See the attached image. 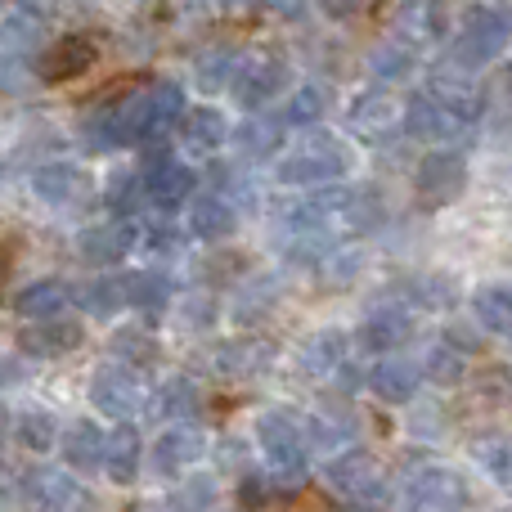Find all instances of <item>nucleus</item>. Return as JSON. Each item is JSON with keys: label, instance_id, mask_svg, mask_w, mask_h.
<instances>
[{"label": "nucleus", "instance_id": "de8ad7c7", "mask_svg": "<svg viewBox=\"0 0 512 512\" xmlns=\"http://www.w3.org/2000/svg\"><path fill=\"white\" fill-rule=\"evenodd\" d=\"M0 90L5 95H23V90H32V68H27L23 54H0Z\"/></svg>", "mask_w": 512, "mask_h": 512}, {"label": "nucleus", "instance_id": "052dcab7", "mask_svg": "<svg viewBox=\"0 0 512 512\" xmlns=\"http://www.w3.org/2000/svg\"><path fill=\"white\" fill-rule=\"evenodd\" d=\"M5 5H9V0H0V9H5Z\"/></svg>", "mask_w": 512, "mask_h": 512}, {"label": "nucleus", "instance_id": "8fccbe9b", "mask_svg": "<svg viewBox=\"0 0 512 512\" xmlns=\"http://www.w3.org/2000/svg\"><path fill=\"white\" fill-rule=\"evenodd\" d=\"M369 68L378 72V77H405V72H409V50H400V45H387V50L369 54Z\"/></svg>", "mask_w": 512, "mask_h": 512}, {"label": "nucleus", "instance_id": "412c9836", "mask_svg": "<svg viewBox=\"0 0 512 512\" xmlns=\"http://www.w3.org/2000/svg\"><path fill=\"white\" fill-rule=\"evenodd\" d=\"M189 234L203 243L234 234V203L225 194H198L194 207H189Z\"/></svg>", "mask_w": 512, "mask_h": 512}, {"label": "nucleus", "instance_id": "79ce46f5", "mask_svg": "<svg viewBox=\"0 0 512 512\" xmlns=\"http://www.w3.org/2000/svg\"><path fill=\"white\" fill-rule=\"evenodd\" d=\"M108 351H113L117 360H126V364H153L158 346H153V337L140 333V328H122V333H113Z\"/></svg>", "mask_w": 512, "mask_h": 512}, {"label": "nucleus", "instance_id": "423d86ee", "mask_svg": "<svg viewBox=\"0 0 512 512\" xmlns=\"http://www.w3.org/2000/svg\"><path fill=\"white\" fill-rule=\"evenodd\" d=\"M414 189L423 207H445L454 198H463V189H468V162H463V153H450V149L427 153L414 171Z\"/></svg>", "mask_w": 512, "mask_h": 512}, {"label": "nucleus", "instance_id": "393cba45", "mask_svg": "<svg viewBox=\"0 0 512 512\" xmlns=\"http://www.w3.org/2000/svg\"><path fill=\"white\" fill-rule=\"evenodd\" d=\"M418 378H423V373H418L414 364H405V360H378V364H373V373H369V387L378 391L382 400H391V405H405V400H414Z\"/></svg>", "mask_w": 512, "mask_h": 512}, {"label": "nucleus", "instance_id": "f3484780", "mask_svg": "<svg viewBox=\"0 0 512 512\" xmlns=\"http://www.w3.org/2000/svg\"><path fill=\"white\" fill-rule=\"evenodd\" d=\"M445 0H405L396 14V32L405 41L423 45V41H441L445 27H450V14H445Z\"/></svg>", "mask_w": 512, "mask_h": 512}, {"label": "nucleus", "instance_id": "1a4fd4ad", "mask_svg": "<svg viewBox=\"0 0 512 512\" xmlns=\"http://www.w3.org/2000/svg\"><path fill=\"white\" fill-rule=\"evenodd\" d=\"M405 499L414 508H468L472 504L463 477L454 468H441V463L414 468V477H409V486H405Z\"/></svg>", "mask_w": 512, "mask_h": 512}, {"label": "nucleus", "instance_id": "c756f323", "mask_svg": "<svg viewBox=\"0 0 512 512\" xmlns=\"http://www.w3.org/2000/svg\"><path fill=\"white\" fill-rule=\"evenodd\" d=\"M63 306H68V288H63L59 279H36V283H27V288L14 297V310H18L23 319L59 315Z\"/></svg>", "mask_w": 512, "mask_h": 512}, {"label": "nucleus", "instance_id": "c9c22d12", "mask_svg": "<svg viewBox=\"0 0 512 512\" xmlns=\"http://www.w3.org/2000/svg\"><path fill=\"white\" fill-rule=\"evenodd\" d=\"M122 306H126V279H117V274L95 279V283H86V288H81V310H90L95 319L117 315Z\"/></svg>", "mask_w": 512, "mask_h": 512}, {"label": "nucleus", "instance_id": "cd10ccee", "mask_svg": "<svg viewBox=\"0 0 512 512\" xmlns=\"http://www.w3.org/2000/svg\"><path fill=\"white\" fill-rule=\"evenodd\" d=\"M454 68H459V63H454ZM463 72H468V68H459L454 77H450V72H436V77H432V95L445 99V104H450L463 122H477V117H481V90L472 86Z\"/></svg>", "mask_w": 512, "mask_h": 512}, {"label": "nucleus", "instance_id": "58836bf2", "mask_svg": "<svg viewBox=\"0 0 512 512\" xmlns=\"http://www.w3.org/2000/svg\"><path fill=\"white\" fill-rule=\"evenodd\" d=\"M149 99H153V131L167 135L185 117V90L176 81H158V86H149Z\"/></svg>", "mask_w": 512, "mask_h": 512}, {"label": "nucleus", "instance_id": "0eeeda50", "mask_svg": "<svg viewBox=\"0 0 512 512\" xmlns=\"http://www.w3.org/2000/svg\"><path fill=\"white\" fill-rule=\"evenodd\" d=\"M324 481L346 504H360V508L382 504V468L373 463V454H364V450H346L342 459H333L324 468Z\"/></svg>", "mask_w": 512, "mask_h": 512}, {"label": "nucleus", "instance_id": "f257e3e1", "mask_svg": "<svg viewBox=\"0 0 512 512\" xmlns=\"http://www.w3.org/2000/svg\"><path fill=\"white\" fill-rule=\"evenodd\" d=\"M351 149H346L337 135H310L306 144H297V149L288 153V158H279V167H274V176H279V185H333V180H342L346 171H351Z\"/></svg>", "mask_w": 512, "mask_h": 512}, {"label": "nucleus", "instance_id": "603ef678", "mask_svg": "<svg viewBox=\"0 0 512 512\" xmlns=\"http://www.w3.org/2000/svg\"><path fill=\"white\" fill-rule=\"evenodd\" d=\"M252 5L274 9V14H283V18H301V14H306V0H252Z\"/></svg>", "mask_w": 512, "mask_h": 512}, {"label": "nucleus", "instance_id": "a18cd8bd", "mask_svg": "<svg viewBox=\"0 0 512 512\" xmlns=\"http://www.w3.org/2000/svg\"><path fill=\"white\" fill-rule=\"evenodd\" d=\"M319 279L328 283V288H337V283H351L355 274H360V261H364V252L360 248H346V252H324L319 256Z\"/></svg>", "mask_w": 512, "mask_h": 512}, {"label": "nucleus", "instance_id": "a211bd4d", "mask_svg": "<svg viewBox=\"0 0 512 512\" xmlns=\"http://www.w3.org/2000/svg\"><path fill=\"white\" fill-rule=\"evenodd\" d=\"M270 360H274V342H265V337H239V342H225L216 351V373L221 378H256V373H265Z\"/></svg>", "mask_w": 512, "mask_h": 512}, {"label": "nucleus", "instance_id": "ea45409f", "mask_svg": "<svg viewBox=\"0 0 512 512\" xmlns=\"http://www.w3.org/2000/svg\"><path fill=\"white\" fill-rule=\"evenodd\" d=\"M14 441L27 445V450H36V454L54 450V414H45V409H27V414H18Z\"/></svg>", "mask_w": 512, "mask_h": 512}, {"label": "nucleus", "instance_id": "aec40b11", "mask_svg": "<svg viewBox=\"0 0 512 512\" xmlns=\"http://www.w3.org/2000/svg\"><path fill=\"white\" fill-rule=\"evenodd\" d=\"M409 333H414V315H409V306H378L369 319H364L360 342L373 346V351H391V346L409 342Z\"/></svg>", "mask_w": 512, "mask_h": 512}, {"label": "nucleus", "instance_id": "9b49d317", "mask_svg": "<svg viewBox=\"0 0 512 512\" xmlns=\"http://www.w3.org/2000/svg\"><path fill=\"white\" fill-rule=\"evenodd\" d=\"M463 126H468V122H463V117L454 113L445 99H436L432 90H423V95L405 99V131L414 135V140L441 144V140H450V135H459Z\"/></svg>", "mask_w": 512, "mask_h": 512}, {"label": "nucleus", "instance_id": "5701e85b", "mask_svg": "<svg viewBox=\"0 0 512 512\" xmlns=\"http://www.w3.org/2000/svg\"><path fill=\"white\" fill-rule=\"evenodd\" d=\"M27 495L36 499L41 508H77V504H90L86 490L68 477V472H54V468H36L27 477Z\"/></svg>", "mask_w": 512, "mask_h": 512}, {"label": "nucleus", "instance_id": "6e6d98bb", "mask_svg": "<svg viewBox=\"0 0 512 512\" xmlns=\"http://www.w3.org/2000/svg\"><path fill=\"white\" fill-rule=\"evenodd\" d=\"M27 9H36V14H54V5H59V0H23Z\"/></svg>", "mask_w": 512, "mask_h": 512}, {"label": "nucleus", "instance_id": "f704fd0d", "mask_svg": "<svg viewBox=\"0 0 512 512\" xmlns=\"http://www.w3.org/2000/svg\"><path fill=\"white\" fill-rule=\"evenodd\" d=\"M153 405H158L162 418H176V423H185V418L198 414V387L176 373V378H167L158 387V400H153Z\"/></svg>", "mask_w": 512, "mask_h": 512}, {"label": "nucleus", "instance_id": "4be33fe9", "mask_svg": "<svg viewBox=\"0 0 512 512\" xmlns=\"http://www.w3.org/2000/svg\"><path fill=\"white\" fill-rule=\"evenodd\" d=\"M140 459H144V441H140V432L122 418V427L104 441V463H99V468L126 486V481H135V472H140Z\"/></svg>", "mask_w": 512, "mask_h": 512}, {"label": "nucleus", "instance_id": "9d476101", "mask_svg": "<svg viewBox=\"0 0 512 512\" xmlns=\"http://www.w3.org/2000/svg\"><path fill=\"white\" fill-rule=\"evenodd\" d=\"M32 189L45 207H77L90 198L95 180H90V171L77 167V162H45V167H36Z\"/></svg>", "mask_w": 512, "mask_h": 512}, {"label": "nucleus", "instance_id": "dca6fc26", "mask_svg": "<svg viewBox=\"0 0 512 512\" xmlns=\"http://www.w3.org/2000/svg\"><path fill=\"white\" fill-rule=\"evenodd\" d=\"M95 59H99L95 41H90V36H81V32H72V36H63V41H54V50H45L41 77L45 81H72V77H81V72H86Z\"/></svg>", "mask_w": 512, "mask_h": 512}, {"label": "nucleus", "instance_id": "c03bdc74", "mask_svg": "<svg viewBox=\"0 0 512 512\" xmlns=\"http://www.w3.org/2000/svg\"><path fill=\"white\" fill-rule=\"evenodd\" d=\"M140 198H144V180L140 176H126V171H117V176L108 180V194H104L108 212L131 216L135 207H140Z\"/></svg>", "mask_w": 512, "mask_h": 512}, {"label": "nucleus", "instance_id": "2eb2a0df", "mask_svg": "<svg viewBox=\"0 0 512 512\" xmlns=\"http://www.w3.org/2000/svg\"><path fill=\"white\" fill-rule=\"evenodd\" d=\"M135 248V225L131 221H108V225H90L77 239V252L90 265H117L126 252Z\"/></svg>", "mask_w": 512, "mask_h": 512}, {"label": "nucleus", "instance_id": "09e8293b", "mask_svg": "<svg viewBox=\"0 0 512 512\" xmlns=\"http://www.w3.org/2000/svg\"><path fill=\"white\" fill-rule=\"evenodd\" d=\"M171 504H176V508H212L216 504V486L207 477H194L185 490H176V495H171Z\"/></svg>", "mask_w": 512, "mask_h": 512}, {"label": "nucleus", "instance_id": "bb28decb", "mask_svg": "<svg viewBox=\"0 0 512 512\" xmlns=\"http://www.w3.org/2000/svg\"><path fill=\"white\" fill-rule=\"evenodd\" d=\"M185 144L194 153H216L225 140H230V122H225L221 108H194V113H185Z\"/></svg>", "mask_w": 512, "mask_h": 512}, {"label": "nucleus", "instance_id": "f8f14e48", "mask_svg": "<svg viewBox=\"0 0 512 512\" xmlns=\"http://www.w3.org/2000/svg\"><path fill=\"white\" fill-rule=\"evenodd\" d=\"M90 405L104 409L108 418H131L144 409V387L140 378L131 373V364L126 369H99L95 382H90Z\"/></svg>", "mask_w": 512, "mask_h": 512}, {"label": "nucleus", "instance_id": "72a5a7b5", "mask_svg": "<svg viewBox=\"0 0 512 512\" xmlns=\"http://www.w3.org/2000/svg\"><path fill=\"white\" fill-rule=\"evenodd\" d=\"M472 310H477L481 328L499 337H512V288H481L472 297Z\"/></svg>", "mask_w": 512, "mask_h": 512}, {"label": "nucleus", "instance_id": "bf43d9fd", "mask_svg": "<svg viewBox=\"0 0 512 512\" xmlns=\"http://www.w3.org/2000/svg\"><path fill=\"white\" fill-rule=\"evenodd\" d=\"M221 5H234V0H221Z\"/></svg>", "mask_w": 512, "mask_h": 512}, {"label": "nucleus", "instance_id": "c85d7f7f", "mask_svg": "<svg viewBox=\"0 0 512 512\" xmlns=\"http://www.w3.org/2000/svg\"><path fill=\"white\" fill-rule=\"evenodd\" d=\"M351 369L346 364V337L342 333H319L315 342L301 351V373H310V378H328V373H342Z\"/></svg>", "mask_w": 512, "mask_h": 512}, {"label": "nucleus", "instance_id": "3c124183", "mask_svg": "<svg viewBox=\"0 0 512 512\" xmlns=\"http://www.w3.org/2000/svg\"><path fill=\"white\" fill-rule=\"evenodd\" d=\"M239 499H243L248 508H256V504H274V499H279V490L270 486V477H256V472H252V477H243V481H239Z\"/></svg>", "mask_w": 512, "mask_h": 512}, {"label": "nucleus", "instance_id": "473e14b6", "mask_svg": "<svg viewBox=\"0 0 512 512\" xmlns=\"http://www.w3.org/2000/svg\"><path fill=\"white\" fill-rule=\"evenodd\" d=\"M0 41H5V50H14V54L41 50V41H45V14H36V9L9 14L5 27H0Z\"/></svg>", "mask_w": 512, "mask_h": 512}, {"label": "nucleus", "instance_id": "49530a36", "mask_svg": "<svg viewBox=\"0 0 512 512\" xmlns=\"http://www.w3.org/2000/svg\"><path fill=\"white\" fill-rule=\"evenodd\" d=\"M405 292H409V301H414V306H450V301H454V283L441 279V274H423V279H409Z\"/></svg>", "mask_w": 512, "mask_h": 512}, {"label": "nucleus", "instance_id": "a878e982", "mask_svg": "<svg viewBox=\"0 0 512 512\" xmlns=\"http://www.w3.org/2000/svg\"><path fill=\"white\" fill-rule=\"evenodd\" d=\"M234 144H239V153L252 162L274 158V153L283 149V117L279 122H274V117H248V122L234 131Z\"/></svg>", "mask_w": 512, "mask_h": 512}, {"label": "nucleus", "instance_id": "e433bc0d", "mask_svg": "<svg viewBox=\"0 0 512 512\" xmlns=\"http://www.w3.org/2000/svg\"><path fill=\"white\" fill-rule=\"evenodd\" d=\"M234 63H239V50L230 45H212V50L198 54V86L203 90H230Z\"/></svg>", "mask_w": 512, "mask_h": 512}, {"label": "nucleus", "instance_id": "4c0bfd02", "mask_svg": "<svg viewBox=\"0 0 512 512\" xmlns=\"http://www.w3.org/2000/svg\"><path fill=\"white\" fill-rule=\"evenodd\" d=\"M477 463L499 481V486H512V436H481L472 445Z\"/></svg>", "mask_w": 512, "mask_h": 512}, {"label": "nucleus", "instance_id": "7c9ffc66", "mask_svg": "<svg viewBox=\"0 0 512 512\" xmlns=\"http://www.w3.org/2000/svg\"><path fill=\"white\" fill-rule=\"evenodd\" d=\"M171 301V279L162 270H140L126 274V306L149 310V315H162V306Z\"/></svg>", "mask_w": 512, "mask_h": 512}, {"label": "nucleus", "instance_id": "6ab92c4d", "mask_svg": "<svg viewBox=\"0 0 512 512\" xmlns=\"http://www.w3.org/2000/svg\"><path fill=\"white\" fill-rule=\"evenodd\" d=\"M203 459V436L194 432V427H171V432L158 436V445H153V468L162 472V477H176V472H185L189 463Z\"/></svg>", "mask_w": 512, "mask_h": 512}, {"label": "nucleus", "instance_id": "39448f33", "mask_svg": "<svg viewBox=\"0 0 512 512\" xmlns=\"http://www.w3.org/2000/svg\"><path fill=\"white\" fill-rule=\"evenodd\" d=\"M346 131L355 140L387 144L396 131H405V99L396 90H364L351 108H346Z\"/></svg>", "mask_w": 512, "mask_h": 512}, {"label": "nucleus", "instance_id": "5fc2aeb1", "mask_svg": "<svg viewBox=\"0 0 512 512\" xmlns=\"http://www.w3.org/2000/svg\"><path fill=\"white\" fill-rule=\"evenodd\" d=\"M9 382H18V364L9 355H0V387H9Z\"/></svg>", "mask_w": 512, "mask_h": 512}, {"label": "nucleus", "instance_id": "2f4dec72", "mask_svg": "<svg viewBox=\"0 0 512 512\" xmlns=\"http://www.w3.org/2000/svg\"><path fill=\"white\" fill-rule=\"evenodd\" d=\"M355 418L346 414V409H319L315 418L306 423V436L315 445H328V450H342V445H351L355 441Z\"/></svg>", "mask_w": 512, "mask_h": 512}, {"label": "nucleus", "instance_id": "a19ab883", "mask_svg": "<svg viewBox=\"0 0 512 512\" xmlns=\"http://www.w3.org/2000/svg\"><path fill=\"white\" fill-rule=\"evenodd\" d=\"M423 373L432 382H441V387H459L463 382V373H468V364H463V351L459 346H436L432 355H427V364H423Z\"/></svg>", "mask_w": 512, "mask_h": 512}, {"label": "nucleus", "instance_id": "13d9d810", "mask_svg": "<svg viewBox=\"0 0 512 512\" xmlns=\"http://www.w3.org/2000/svg\"><path fill=\"white\" fill-rule=\"evenodd\" d=\"M508 86H512V63H508Z\"/></svg>", "mask_w": 512, "mask_h": 512}, {"label": "nucleus", "instance_id": "4d7b16f0", "mask_svg": "<svg viewBox=\"0 0 512 512\" xmlns=\"http://www.w3.org/2000/svg\"><path fill=\"white\" fill-rule=\"evenodd\" d=\"M5 270H9V252L0 248V279H5Z\"/></svg>", "mask_w": 512, "mask_h": 512}, {"label": "nucleus", "instance_id": "7ed1b4c3", "mask_svg": "<svg viewBox=\"0 0 512 512\" xmlns=\"http://www.w3.org/2000/svg\"><path fill=\"white\" fill-rule=\"evenodd\" d=\"M256 436H261V450L274 472H283L288 481L306 477V423H301L292 409H270V414H261Z\"/></svg>", "mask_w": 512, "mask_h": 512}, {"label": "nucleus", "instance_id": "f03ea898", "mask_svg": "<svg viewBox=\"0 0 512 512\" xmlns=\"http://www.w3.org/2000/svg\"><path fill=\"white\" fill-rule=\"evenodd\" d=\"M512 41V9H495V5H477L468 14V23H463L459 41H454L450 59L459 63V68H486L490 59H495L499 50H508Z\"/></svg>", "mask_w": 512, "mask_h": 512}, {"label": "nucleus", "instance_id": "ddd939ff", "mask_svg": "<svg viewBox=\"0 0 512 512\" xmlns=\"http://www.w3.org/2000/svg\"><path fill=\"white\" fill-rule=\"evenodd\" d=\"M18 346H23L27 355H36V360H59V355H68V351L81 346V324L77 319L45 315V319H36V324H27L23 333H18Z\"/></svg>", "mask_w": 512, "mask_h": 512}, {"label": "nucleus", "instance_id": "864d4df0", "mask_svg": "<svg viewBox=\"0 0 512 512\" xmlns=\"http://www.w3.org/2000/svg\"><path fill=\"white\" fill-rule=\"evenodd\" d=\"M319 9L328 18H351V14H360V0H319Z\"/></svg>", "mask_w": 512, "mask_h": 512}, {"label": "nucleus", "instance_id": "b1692460", "mask_svg": "<svg viewBox=\"0 0 512 512\" xmlns=\"http://www.w3.org/2000/svg\"><path fill=\"white\" fill-rule=\"evenodd\" d=\"M104 441H108V436L99 432V423L77 418V423L63 432V459H68L77 472H90V468H99V463H104Z\"/></svg>", "mask_w": 512, "mask_h": 512}, {"label": "nucleus", "instance_id": "20e7f679", "mask_svg": "<svg viewBox=\"0 0 512 512\" xmlns=\"http://www.w3.org/2000/svg\"><path fill=\"white\" fill-rule=\"evenodd\" d=\"M319 216L328 230H346V234H364L382 225V198L369 185H346V189H328L315 198Z\"/></svg>", "mask_w": 512, "mask_h": 512}, {"label": "nucleus", "instance_id": "6e6552de", "mask_svg": "<svg viewBox=\"0 0 512 512\" xmlns=\"http://www.w3.org/2000/svg\"><path fill=\"white\" fill-rule=\"evenodd\" d=\"M283 86H288V68H283V59H270V54H248V59L234 63L230 90H234V99H239L243 108L270 104Z\"/></svg>", "mask_w": 512, "mask_h": 512}, {"label": "nucleus", "instance_id": "4468645a", "mask_svg": "<svg viewBox=\"0 0 512 512\" xmlns=\"http://www.w3.org/2000/svg\"><path fill=\"white\" fill-rule=\"evenodd\" d=\"M194 171L185 167V162H176L171 153H153V162H149V176H144V194L153 198L158 207H180L189 194H194Z\"/></svg>", "mask_w": 512, "mask_h": 512}, {"label": "nucleus", "instance_id": "37998d69", "mask_svg": "<svg viewBox=\"0 0 512 512\" xmlns=\"http://www.w3.org/2000/svg\"><path fill=\"white\" fill-rule=\"evenodd\" d=\"M319 117H324V90L319 86H301L283 108V126H310Z\"/></svg>", "mask_w": 512, "mask_h": 512}]
</instances>
